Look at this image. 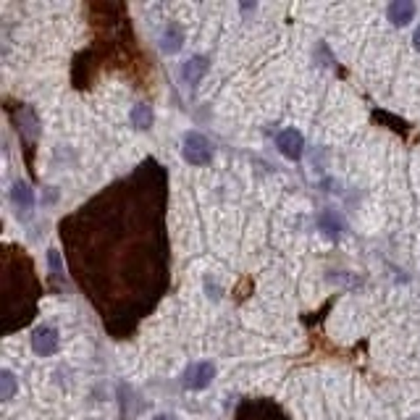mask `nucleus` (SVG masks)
<instances>
[{
	"label": "nucleus",
	"mask_w": 420,
	"mask_h": 420,
	"mask_svg": "<svg viewBox=\"0 0 420 420\" xmlns=\"http://www.w3.org/2000/svg\"><path fill=\"white\" fill-rule=\"evenodd\" d=\"M321 226H324V231L329 236H339V231H341V219H336L334 213H324L321 216Z\"/></svg>",
	"instance_id": "obj_11"
},
{
	"label": "nucleus",
	"mask_w": 420,
	"mask_h": 420,
	"mask_svg": "<svg viewBox=\"0 0 420 420\" xmlns=\"http://www.w3.org/2000/svg\"><path fill=\"white\" fill-rule=\"evenodd\" d=\"M276 147H279V153H281L284 158L299 161V158H302L305 139H302V134H299L297 129H284V131H279V137H276Z\"/></svg>",
	"instance_id": "obj_3"
},
{
	"label": "nucleus",
	"mask_w": 420,
	"mask_h": 420,
	"mask_svg": "<svg viewBox=\"0 0 420 420\" xmlns=\"http://www.w3.org/2000/svg\"><path fill=\"white\" fill-rule=\"evenodd\" d=\"M412 40H415V48L420 50V26L415 29V34H412Z\"/></svg>",
	"instance_id": "obj_12"
},
{
	"label": "nucleus",
	"mask_w": 420,
	"mask_h": 420,
	"mask_svg": "<svg viewBox=\"0 0 420 420\" xmlns=\"http://www.w3.org/2000/svg\"><path fill=\"white\" fill-rule=\"evenodd\" d=\"M412 16H415V6H412L410 0H396V3L389 6V21L394 26L410 24Z\"/></svg>",
	"instance_id": "obj_5"
},
{
	"label": "nucleus",
	"mask_w": 420,
	"mask_h": 420,
	"mask_svg": "<svg viewBox=\"0 0 420 420\" xmlns=\"http://www.w3.org/2000/svg\"><path fill=\"white\" fill-rule=\"evenodd\" d=\"M213 376H216V368L210 363H192L184 371V386L192 389V391H200V389L210 386Z\"/></svg>",
	"instance_id": "obj_4"
},
{
	"label": "nucleus",
	"mask_w": 420,
	"mask_h": 420,
	"mask_svg": "<svg viewBox=\"0 0 420 420\" xmlns=\"http://www.w3.org/2000/svg\"><path fill=\"white\" fill-rule=\"evenodd\" d=\"M184 161L192 163V166H205V163L213 161V147L200 131H186L184 134Z\"/></svg>",
	"instance_id": "obj_1"
},
{
	"label": "nucleus",
	"mask_w": 420,
	"mask_h": 420,
	"mask_svg": "<svg viewBox=\"0 0 420 420\" xmlns=\"http://www.w3.org/2000/svg\"><path fill=\"white\" fill-rule=\"evenodd\" d=\"M205 71H208V61H205V56H194V58H189V61L184 64V69H181V76H184L189 84H197V81H200V76Z\"/></svg>",
	"instance_id": "obj_6"
},
{
	"label": "nucleus",
	"mask_w": 420,
	"mask_h": 420,
	"mask_svg": "<svg viewBox=\"0 0 420 420\" xmlns=\"http://www.w3.org/2000/svg\"><path fill=\"white\" fill-rule=\"evenodd\" d=\"M181 48V32L176 29V24H169L163 32V50L166 53H176Z\"/></svg>",
	"instance_id": "obj_9"
},
{
	"label": "nucleus",
	"mask_w": 420,
	"mask_h": 420,
	"mask_svg": "<svg viewBox=\"0 0 420 420\" xmlns=\"http://www.w3.org/2000/svg\"><path fill=\"white\" fill-rule=\"evenodd\" d=\"M14 391H16V379H14V373L3 371L0 373V399L9 402L11 396H14Z\"/></svg>",
	"instance_id": "obj_10"
},
{
	"label": "nucleus",
	"mask_w": 420,
	"mask_h": 420,
	"mask_svg": "<svg viewBox=\"0 0 420 420\" xmlns=\"http://www.w3.org/2000/svg\"><path fill=\"white\" fill-rule=\"evenodd\" d=\"M155 420H179V418H174V415H158Z\"/></svg>",
	"instance_id": "obj_13"
},
{
	"label": "nucleus",
	"mask_w": 420,
	"mask_h": 420,
	"mask_svg": "<svg viewBox=\"0 0 420 420\" xmlns=\"http://www.w3.org/2000/svg\"><path fill=\"white\" fill-rule=\"evenodd\" d=\"M11 200H14V205H16L19 210H29L34 205V194L32 189H29V184L26 181H16L14 184V189H11Z\"/></svg>",
	"instance_id": "obj_7"
},
{
	"label": "nucleus",
	"mask_w": 420,
	"mask_h": 420,
	"mask_svg": "<svg viewBox=\"0 0 420 420\" xmlns=\"http://www.w3.org/2000/svg\"><path fill=\"white\" fill-rule=\"evenodd\" d=\"M58 344H61V336L53 326H40L37 331L32 334V349L40 357H50L58 352Z\"/></svg>",
	"instance_id": "obj_2"
},
{
	"label": "nucleus",
	"mask_w": 420,
	"mask_h": 420,
	"mask_svg": "<svg viewBox=\"0 0 420 420\" xmlns=\"http://www.w3.org/2000/svg\"><path fill=\"white\" fill-rule=\"evenodd\" d=\"M131 124H134L137 129H150V124H153V108L145 103L134 105V111H131Z\"/></svg>",
	"instance_id": "obj_8"
}]
</instances>
